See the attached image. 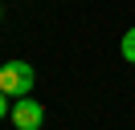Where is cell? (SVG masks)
Returning <instances> with one entry per match:
<instances>
[{
	"mask_svg": "<svg viewBox=\"0 0 135 130\" xmlns=\"http://www.w3.org/2000/svg\"><path fill=\"white\" fill-rule=\"evenodd\" d=\"M12 126L17 130H41L45 126V106L37 98H17L12 102Z\"/></svg>",
	"mask_w": 135,
	"mask_h": 130,
	"instance_id": "7a4b0ae2",
	"label": "cell"
},
{
	"mask_svg": "<svg viewBox=\"0 0 135 130\" xmlns=\"http://www.w3.org/2000/svg\"><path fill=\"white\" fill-rule=\"evenodd\" d=\"M37 73L29 61H8V65H0V94H8V98H25L29 89H33Z\"/></svg>",
	"mask_w": 135,
	"mask_h": 130,
	"instance_id": "6da1fadb",
	"label": "cell"
},
{
	"mask_svg": "<svg viewBox=\"0 0 135 130\" xmlns=\"http://www.w3.org/2000/svg\"><path fill=\"white\" fill-rule=\"evenodd\" d=\"M119 49H123V57L135 65V29H127V32H123V45H119Z\"/></svg>",
	"mask_w": 135,
	"mask_h": 130,
	"instance_id": "3957f363",
	"label": "cell"
},
{
	"mask_svg": "<svg viewBox=\"0 0 135 130\" xmlns=\"http://www.w3.org/2000/svg\"><path fill=\"white\" fill-rule=\"evenodd\" d=\"M0 16H4V12H0Z\"/></svg>",
	"mask_w": 135,
	"mask_h": 130,
	"instance_id": "8992f818",
	"label": "cell"
},
{
	"mask_svg": "<svg viewBox=\"0 0 135 130\" xmlns=\"http://www.w3.org/2000/svg\"><path fill=\"white\" fill-rule=\"evenodd\" d=\"M8 118V94H0V122Z\"/></svg>",
	"mask_w": 135,
	"mask_h": 130,
	"instance_id": "277c9868",
	"label": "cell"
},
{
	"mask_svg": "<svg viewBox=\"0 0 135 130\" xmlns=\"http://www.w3.org/2000/svg\"><path fill=\"white\" fill-rule=\"evenodd\" d=\"M12 130H17V126H12Z\"/></svg>",
	"mask_w": 135,
	"mask_h": 130,
	"instance_id": "5b68a950",
	"label": "cell"
}]
</instances>
